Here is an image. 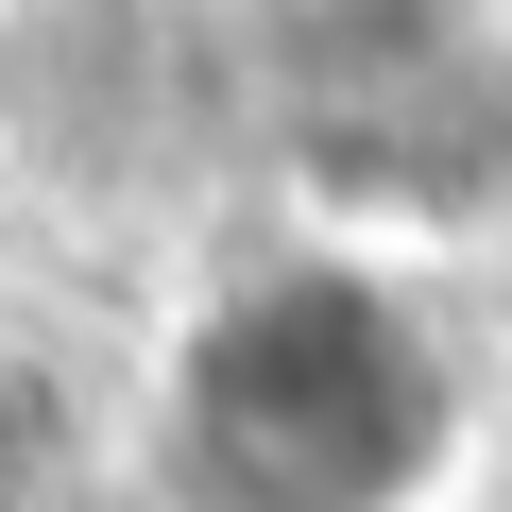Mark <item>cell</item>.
<instances>
[{"instance_id": "277c9868", "label": "cell", "mask_w": 512, "mask_h": 512, "mask_svg": "<svg viewBox=\"0 0 512 512\" xmlns=\"http://www.w3.org/2000/svg\"><path fill=\"white\" fill-rule=\"evenodd\" d=\"M478 512H512V495H478Z\"/></svg>"}, {"instance_id": "6da1fadb", "label": "cell", "mask_w": 512, "mask_h": 512, "mask_svg": "<svg viewBox=\"0 0 512 512\" xmlns=\"http://www.w3.org/2000/svg\"><path fill=\"white\" fill-rule=\"evenodd\" d=\"M171 512H461V342L359 239L222 274L154 376Z\"/></svg>"}, {"instance_id": "3957f363", "label": "cell", "mask_w": 512, "mask_h": 512, "mask_svg": "<svg viewBox=\"0 0 512 512\" xmlns=\"http://www.w3.org/2000/svg\"><path fill=\"white\" fill-rule=\"evenodd\" d=\"M0 512H35V444L18 427H0Z\"/></svg>"}, {"instance_id": "7a4b0ae2", "label": "cell", "mask_w": 512, "mask_h": 512, "mask_svg": "<svg viewBox=\"0 0 512 512\" xmlns=\"http://www.w3.org/2000/svg\"><path fill=\"white\" fill-rule=\"evenodd\" d=\"M256 120L325 222L444 239L512 205V35L478 0H291L256 52Z\"/></svg>"}]
</instances>
